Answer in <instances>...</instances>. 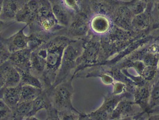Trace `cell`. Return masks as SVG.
Segmentation results:
<instances>
[{
    "instance_id": "obj_34",
    "label": "cell",
    "mask_w": 159,
    "mask_h": 120,
    "mask_svg": "<svg viewBox=\"0 0 159 120\" xmlns=\"http://www.w3.org/2000/svg\"><path fill=\"white\" fill-rule=\"evenodd\" d=\"M10 24L8 22H5L0 19V34H1V32L4 30V29L7 27Z\"/></svg>"
},
{
    "instance_id": "obj_17",
    "label": "cell",
    "mask_w": 159,
    "mask_h": 120,
    "mask_svg": "<svg viewBox=\"0 0 159 120\" xmlns=\"http://www.w3.org/2000/svg\"><path fill=\"white\" fill-rule=\"evenodd\" d=\"M52 10L57 22L61 25L67 28L71 22L72 18L75 14L66 8L65 5H62L58 2H53L51 3Z\"/></svg>"
},
{
    "instance_id": "obj_29",
    "label": "cell",
    "mask_w": 159,
    "mask_h": 120,
    "mask_svg": "<svg viewBox=\"0 0 159 120\" xmlns=\"http://www.w3.org/2000/svg\"><path fill=\"white\" fill-rule=\"evenodd\" d=\"M13 120V112L5 102L0 98V120Z\"/></svg>"
},
{
    "instance_id": "obj_26",
    "label": "cell",
    "mask_w": 159,
    "mask_h": 120,
    "mask_svg": "<svg viewBox=\"0 0 159 120\" xmlns=\"http://www.w3.org/2000/svg\"><path fill=\"white\" fill-rule=\"evenodd\" d=\"M122 3L128 7L135 16L143 12L147 7V3L143 0H132Z\"/></svg>"
},
{
    "instance_id": "obj_24",
    "label": "cell",
    "mask_w": 159,
    "mask_h": 120,
    "mask_svg": "<svg viewBox=\"0 0 159 120\" xmlns=\"http://www.w3.org/2000/svg\"><path fill=\"white\" fill-rule=\"evenodd\" d=\"M35 16L36 14L31 12L28 7L26 3H25L24 6L17 13L15 20L16 22L26 23L28 26L34 21Z\"/></svg>"
},
{
    "instance_id": "obj_12",
    "label": "cell",
    "mask_w": 159,
    "mask_h": 120,
    "mask_svg": "<svg viewBox=\"0 0 159 120\" xmlns=\"http://www.w3.org/2000/svg\"><path fill=\"white\" fill-rule=\"evenodd\" d=\"M152 84V82H147L143 85L135 86L133 93L135 103L140 108L143 113L147 115L149 110Z\"/></svg>"
},
{
    "instance_id": "obj_20",
    "label": "cell",
    "mask_w": 159,
    "mask_h": 120,
    "mask_svg": "<svg viewBox=\"0 0 159 120\" xmlns=\"http://www.w3.org/2000/svg\"><path fill=\"white\" fill-rule=\"evenodd\" d=\"M20 83V75L16 67L8 60L5 74V87H14Z\"/></svg>"
},
{
    "instance_id": "obj_36",
    "label": "cell",
    "mask_w": 159,
    "mask_h": 120,
    "mask_svg": "<svg viewBox=\"0 0 159 120\" xmlns=\"http://www.w3.org/2000/svg\"><path fill=\"white\" fill-rule=\"evenodd\" d=\"M151 113L152 114L154 113H159V106H156L153 108H152L151 110Z\"/></svg>"
},
{
    "instance_id": "obj_32",
    "label": "cell",
    "mask_w": 159,
    "mask_h": 120,
    "mask_svg": "<svg viewBox=\"0 0 159 120\" xmlns=\"http://www.w3.org/2000/svg\"><path fill=\"white\" fill-rule=\"evenodd\" d=\"M112 85L113 86V89L111 93L114 95H121L127 91L126 85L124 82L120 81H115Z\"/></svg>"
},
{
    "instance_id": "obj_18",
    "label": "cell",
    "mask_w": 159,
    "mask_h": 120,
    "mask_svg": "<svg viewBox=\"0 0 159 120\" xmlns=\"http://www.w3.org/2000/svg\"><path fill=\"white\" fill-rule=\"evenodd\" d=\"M22 85L14 87H6L4 88L2 100L7 104L8 107L13 111L20 102V91Z\"/></svg>"
},
{
    "instance_id": "obj_25",
    "label": "cell",
    "mask_w": 159,
    "mask_h": 120,
    "mask_svg": "<svg viewBox=\"0 0 159 120\" xmlns=\"http://www.w3.org/2000/svg\"><path fill=\"white\" fill-rule=\"evenodd\" d=\"M156 106H159V72L151 85L149 110Z\"/></svg>"
},
{
    "instance_id": "obj_37",
    "label": "cell",
    "mask_w": 159,
    "mask_h": 120,
    "mask_svg": "<svg viewBox=\"0 0 159 120\" xmlns=\"http://www.w3.org/2000/svg\"><path fill=\"white\" fill-rule=\"evenodd\" d=\"M143 1L148 4V3H154L156 0H143Z\"/></svg>"
},
{
    "instance_id": "obj_4",
    "label": "cell",
    "mask_w": 159,
    "mask_h": 120,
    "mask_svg": "<svg viewBox=\"0 0 159 120\" xmlns=\"http://www.w3.org/2000/svg\"><path fill=\"white\" fill-rule=\"evenodd\" d=\"M73 79L74 78L71 77L54 87L45 89L52 106L58 112L77 111L72 102L74 92L72 85Z\"/></svg>"
},
{
    "instance_id": "obj_15",
    "label": "cell",
    "mask_w": 159,
    "mask_h": 120,
    "mask_svg": "<svg viewBox=\"0 0 159 120\" xmlns=\"http://www.w3.org/2000/svg\"><path fill=\"white\" fill-rule=\"evenodd\" d=\"M26 26H28V25L26 24L22 29L16 32L12 36L7 39H3L4 43L11 53L27 48L30 36H28L24 33V30Z\"/></svg>"
},
{
    "instance_id": "obj_14",
    "label": "cell",
    "mask_w": 159,
    "mask_h": 120,
    "mask_svg": "<svg viewBox=\"0 0 159 120\" xmlns=\"http://www.w3.org/2000/svg\"><path fill=\"white\" fill-rule=\"evenodd\" d=\"M31 53L32 51L30 49L24 48L11 53L8 60L15 67H18L24 71L30 72L31 68Z\"/></svg>"
},
{
    "instance_id": "obj_5",
    "label": "cell",
    "mask_w": 159,
    "mask_h": 120,
    "mask_svg": "<svg viewBox=\"0 0 159 120\" xmlns=\"http://www.w3.org/2000/svg\"><path fill=\"white\" fill-rule=\"evenodd\" d=\"M132 96V94L127 91L117 96L112 93L103 95V102L101 106L89 113L81 112L80 120H111L112 113L120 101L125 98L130 99Z\"/></svg>"
},
{
    "instance_id": "obj_35",
    "label": "cell",
    "mask_w": 159,
    "mask_h": 120,
    "mask_svg": "<svg viewBox=\"0 0 159 120\" xmlns=\"http://www.w3.org/2000/svg\"><path fill=\"white\" fill-rule=\"evenodd\" d=\"M148 120H159V113H156V114H152L149 116Z\"/></svg>"
},
{
    "instance_id": "obj_2",
    "label": "cell",
    "mask_w": 159,
    "mask_h": 120,
    "mask_svg": "<svg viewBox=\"0 0 159 120\" xmlns=\"http://www.w3.org/2000/svg\"><path fill=\"white\" fill-rule=\"evenodd\" d=\"M83 51L77 59L76 67L72 77L87 69L101 65L107 61L101 44V36L89 31L88 36L83 39Z\"/></svg>"
},
{
    "instance_id": "obj_23",
    "label": "cell",
    "mask_w": 159,
    "mask_h": 120,
    "mask_svg": "<svg viewBox=\"0 0 159 120\" xmlns=\"http://www.w3.org/2000/svg\"><path fill=\"white\" fill-rule=\"evenodd\" d=\"M16 68L20 75V84L21 85H31V86H34V87L43 89V83L37 77L33 75L30 72L24 71L18 67H16Z\"/></svg>"
},
{
    "instance_id": "obj_38",
    "label": "cell",
    "mask_w": 159,
    "mask_h": 120,
    "mask_svg": "<svg viewBox=\"0 0 159 120\" xmlns=\"http://www.w3.org/2000/svg\"><path fill=\"white\" fill-rule=\"evenodd\" d=\"M154 41H156V42H157V43H159V36L155 38V39H154Z\"/></svg>"
},
{
    "instance_id": "obj_27",
    "label": "cell",
    "mask_w": 159,
    "mask_h": 120,
    "mask_svg": "<svg viewBox=\"0 0 159 120\" xmlns=\"http://www.w3.org/2000/svg\"><path fill=\"white\" fill-rule=\"evenodd\" d=\"M159 72L158 68L146 65L143 69L141 76H142L144 80L152 82L156 78Z\"/></svg>"
},
{
    "instance_id": "obj_30",
    "label": "cell",
    "mask_w": 159,
    "mask_h": 120,
    "mask_svg": "<svg viewBox=\"0 0 159 120\" xmlns=\"http://www.w3.org/2000/svg\"><path fill=\"white\" fill-rule=\"evenodd\" d=\"M81 112L79 111H65L58 112V117L59 120H78Z\"/></svg>"
},
{
    "instance_id": "obj_11",
    "label": "cell",
    "mask_w": 159,
    "mask_h": 120,
    "mask_svg": "<svg viewBox=\"0 0 159 120\" xmlns=\"http://www.w3.org/2000/svg\"><path fill=\"white\" fill-rule=\"evenodd\" d=\"M47 49L46 43L32 51L31 56V68L30 73L40 80L46 65Z\"/></svg>"
},
{
    "instance_id": "obj_21",
    "label": "cell",
    "mask_w": 159,
    "mask_h": 120,
    "mask_svg": "<svg viewBox=\"0 0 159 120\" xmlns=\"http://www.w3.org/2000/svg\"><path fill=\"white\" fill-rule=\"evenodd\" d=\"M43 89L29 85H24L21 87L20 102L33 101L42 93Z\"/></svg>"
},
{
    "instance_id": "obj_33",
    "label": "cell",
    "mask_w": 159,
    "mask_h": 120,
    "mask_svg": "<svg viewBox=\"0 0 159 120\" xmlns=\"http://www.w3.org/2000/svg\"><path fill=\"white\" fill-rule=\"evenodd\" d=\"M63 2L66 8L74 13H77L81 12L78 0H63Z\"/></svg>"
},
{
    "instance_id": "obj_22",
    "label": "cell",
    "mask_w": 159,
    "mask_h": 120,
    "mask_svg": "<svg viewBox=\"0 0 159 120\" xmlns=\"http://www.w3.org/2000/svg\"><path fill=\"white\" fill-rule=\"evenodd\" d=\"M32 101L19 103L13 110V120H26L32 109Z\"/></svg>"
},
{
    "instance_id": "obj_3",
    "label": "cell",
    "mask_w": 159,
    "mask_h": 120,
    "mask_svg": "<svg viewBox=\"0 0 159 120\" xmlns=\"http://www.w3.org/2000/svg\"><path fill=\"white\" fill-rule=\"evenodd\" d=\"M83 39H72L64 50L62 62L52 87L72 77L71 72L76 67L77 59L83 51Z\"/></svg>"
},
{
    "instance_id": "obj_19",
    "label": "cell",
    "mask_w": 159,
    "mask_h": 120,
    "mask_svg": "<svg viewBox=\"0 0 159 120\" xmlns=\"http://www.w3.org/2000/svg\"><path fill=\"white\" fill-rule=\"evenodd\" d=\"M52 104L48 97L47 92L45 89H43L42 93L40 96L37 97L32 101V109L26 120H27L30 117H34L37 114V113L40 111L41 110H46Z\"/></svg>"
},
{
    "instance_id": "obj_31",
    "label": "cell",
    "mask_w": 159,
    "mask_h": 120,
    "mask_svg": "<svg viewBox=\"0 0 159 120\" xmlns=\"http://www.w3.org/2000/svg\"><path fill=\"white\" fill-rule=\"evenodd\" d=\"M11 52L3 41V38L0 34V66L9 60Z\"/></svg>"
},
{
    "instance_id": "obj_7",
    "label": "cell",
    "mask_w": 159,
    "mask_h": 120,
    "mask_svg": "<svg viewBox=\"0 0 159 120\" xmlns=\"http://www.w3.org/2000/svg\"><path fill=\"white\" fill-rule=\"evenodd\" d=\"M134 16L129 8L121 2L115 5L111 20L113 24L117 26L134 32L132 26V21Z\"/></svg>"
},
{
    "instance_id": "obj_1",
    "label": "cell",
    "mask_w": 159,
    "mask_h": 120,
    "mask_svg": "<svg viewBox=\"0 0 159 120\" xmlns=\"http://www.w3.org/2000/svg\"><path fill=\"white\" fill-rule=\"evenodd\" d=\"M72 40L66 36L59 34L46 43V65L41 79L43 89L51 88L54 83L61 64L64 50Z\"/></svg>"
},
{
    "instance_id": "obj_9",
    "label": "cell",
    "mask_w": 159,
    "mask_h": 120,
    "mask_svg": "<svg viewBox=\"0 0 159 120\" xmlns=\"http://www.w3.org/2000/svg\"><path fill=\"white\" fill-rule=\"evenodd\" d=\"M134 101L125 98L120 100L112 113L111 120H135L136 116L142 111Z\"/></svg>"
},
{
    "instance_id": "obj_8",
    "label": "cell",
    "mask_w": 159,
    "mask_h": 120,
    "mask_svg": "<svg viewBox=\"0 0 159 120\" xmlns=\"http://www.w3.org/2000/svg\"><path fill=\"white\" fill-rule=\"evenodd\" d=\"M156 37L150 34L143 37L140 39L132 41L130 44H129L127 47L125 48L123 50L120 51L118 54H116V56L114 57L112 59H109L106 61L102 65H105V66H113L114 65L118 63L121 60L124 59L125 57L129 55L132 52H135L136 50L139 49V48L144 47L147 45L151 43L154 41Z\"/></svg>"
},
{
    "instance_id": "obj_28",
    "label": "cell",
    "mask_w": 159,
    "mask_h": 120,
    "mask_svg": "<svg viewBox=\"0 0 159 120\" xmlns=\"http://www.w3.org/2000/svg\"><path fill=\"white\" fill-rule=\"evenodd\" d=\"M159 28V0L154 3L151 11V31Z\"/></svg>"
},
{
    "instance_id": "obj_16",
    "label": "cell",
    "mask_w": 159,
    "mask_h": 120,
    "mask_svg": "<svg viewBox=\"0 0 159 120\" xmlns=\"http://www.w3.org/2000/svg\"><path fill=\"white\" fill-rule=\"evenodd\" d=\"M25 4L20 0H3L0 19L5 22L15 20L17 13Z\"/></svg>"
},
{
    "instance_id": "obj_10",
    "label": "cell",
    "mask_w": 159,
    "mask_h": 120,
    "mask_svg": "<svg viewBox=\"0 0 159 120\" xmlns=\"http://www.w3.org/2000/svg\"><path fill=\"white\" fill-rule=\"evenodd\" d=\"M154 3H148L146 10L140 14L134 17L132 26L134 32L143 36L150 34L151 32V11Z\"/></svg>"
},
{
    "instance_id": "obj_13",
    "label": "cell",
    "mask_w": 159,
    "mask_h": 120,
    "mask_svg": "<svg viewBox=\"0 0 159 120\" xmlns=\"http://www.w3.org/2000/svg\"><path fill=\"white\" fill-rule=\"evenodd\" d=\"M113 25L111 19L102 14H95L92 16L89 21L90 31L99 36L108 33Z\"/></svg>"
},
{
    "instance_id": "obj_6",
    "label": "cell",
    "mask_w": 159,
    "mask_h": 120,
    "mask_svg": "<svg viewBox=\"0 0 159 120\" xmlns=\"http://www.w3.org/2000/svg\"><path fill=\"white\" fill-rule=\"evenodd\" d=\"M91 17L83 12L75 13L70 26L66 28L64 36L71 39L85 38L90 31L89 21Z\"/></svg>"
}]
</instances>
